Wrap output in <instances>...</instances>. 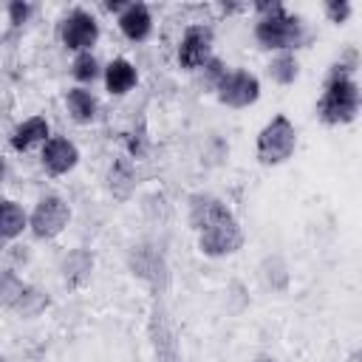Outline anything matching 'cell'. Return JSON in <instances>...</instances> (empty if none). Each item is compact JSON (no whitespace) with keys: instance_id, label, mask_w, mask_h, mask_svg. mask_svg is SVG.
Segmentation results:
<instances>
[{"instance_id":"obj_1","label":"cell","mask_w":362,"mask_h":362,"mask_svg":"<svg viewBox=\"0 0 362 362\" xmlns=\"http://www.w3.org/2000/svg\"><path fill=\"white\" fill-rule=\"evenodd\" d=\"M362 113V85L356 76L342 74L328 65L322 76V90L314 105V116L325 127H345Z\"/></svg>"},{"instance_id":"obj_2","label":"cell","mask_w":362,"mask_h":362,"mask_svg":"<svg viewBox=\"0 0 362 362\" xmlns=\"http://www.w3.org/2000/svg\"><path fill=\"white\" fill-rule=\"evenodd\" d=\"M308 25L300 14H294L288 6H280L277 11H269L263 17H255L252 23V40L260 51L269 54H297L308 42Z\"/></svg>"},{"instance_id":"obj_3","label":"cell","mask_w":362,"mask_h":362,"mask_svg":"<svg viewBox=\"0 0 362 362\" xmlns=\"http://www.w3.org/2000/svg\"><path fill=\"white\" fill-rule=\"evenodd\" d=\"M297 150V127L286 113H274L255 136V158L263 167H280L294 158Z\"/></svg>"},{"instance_id":"obj_4","label":"cell","mask_w":362,"mask_h":362,"mask_svg":"<svg viewBox=\"0 0 362 362\" xmlns=\"http://www.w3.org/2000/svg\"><path fill=\"white\" fill-rule=\"evenodd\" d=\"M124 266L127 272L144 283L153 297H164L170 291V280H173V272H170V263H167V255L156 246V243H147V240H139L127 249L124 255Z\"/></svg>"},{"instance_id":"obj_5","label":"cell","mask_w":362,"mask_h":362,"mask_svg":"<svg viewBox=\"0 0 362 362\" xmlns=\"http://www.w3.org/2000/svg\"><path fill=\"white\" fill-rule=\"evenodd\" d=\"M99 37H102L99 17L90 8H85V6L68 8L59 17V23H57V40H59V45L71 57L85 54V51H93L96 42H99Z\"/></svg>"},{"instance_id":"obj_6","label":"cell","mask_w":362,"mask_h":362,"mask_svg":"<svg viewBox=\"0 0 362 362\" xmlns=\"http://www.w3.org/2000/svg\"><path fill=\"white\" fill-rule=\"evenodd\" d=\"M74 218L71 204L59 192H45L28 209V235L34 240H57Z\"/></svg>"},{"instance_id":"obj_7","label":"cell","mask_w":362,"mask_h":362,"mask_svg":"<svg viewBox=\"0 0 362 362\" xmlns=\"http://www.w3.org/2000/svg\"><path fill=\"white\" fill-rule=\"evenodd\" d=\"M215 57V28L209 23H189L184 25L178 45H175V62L187 74H198L209 59Z\"/></svg>"},{"instance_id":"obj_8","label":"cell","mask_w":362,"mask_h":362,"mask_svg":"<svg viewBox=\"0 0 362 362\" xmlns=\"http://www.w3.org/2000/svg\"><path fill=\"white\" fill-rule=\"evenodd\" d=\"M195 240H198V252H201L204 257H209V260H223V257H232V255H238V252L243 249L246 235H243L240 221L232 215V218H226V221H218V223L201 229V232L195 235Z\"/></svg>"},{"instance_id":"obj_9","label":"cell","mask_w":362,"mask_h":362,"mask_svg":"<svg viewBox=\"0 0 362 362\" xmlns=\"http://www.w3.org/2000/svg\"><path fill=\"white\" fill-rule=\"evenodd\" d=\"M260 93H263V85H260V76L255 71H249V68H229L212 96L223 107H229V110H246V107L257 105Z\"/></svg>"},{"instance_id":"obj_10","label":"cell","mask_w":362,"mask_h":362,"mask_svg":"<svg viewBox=\"0 0 362 362\" xmlns=\"http://www.w3.org/2000/svg\"><path fill=\"white\" fill-rule=\"evenodd\" d=\"M79 158H82V153H79L76 141L62 133H54L40 150V167L48 178H62V175L74 173Z\"/></svg>"},{"instance_id":"obj_11","label":"cell","mask_w":362,"mask_h":362,"mask_svg":"<svg viewBox=\"0 0 362 362\" xmlns=\"http://www.w3.org/2000/svg\"><path fill=\"white\" fill-rule=\"evenodd\" d=\"M232 215H235L232 206H229L223 198H218V195H212V192H206V189H198V192H189V195H187V223H189V229H192L195 235H198L201 229L218 223V221L232 218Z\"/></svg>"},{"instance_id":"obj_12","label":"cell","mask_w":362,"mask_h":362,"mask_svg":"<svg viewBox=\"0 0 362 362\" xmlns=\"http://www.w3.org/2000/svg\"><path fill=\"white\" fill-rule=\"evenodd\" d=\"M116 28H119V34H122L127 42H133V45L147 42V40L153 37V31H156L153 8H150L147 3H141V0H130V3L124 6V11L116 17Z\"/></svg>"},{"instance_id":"obj_13","label":"cell","mask_w":362,"mask_h":362,"mask_svg":"<svg viewBox=\"0 0 362 362\" xmlns=\"http://www.w3.org/2000/svg\"><path fill=\"white\" fill-rule=\"evenodd\" d=\"M54 133H51V122L42 116V113H34V116H25V119H20L14 127H11V133H8V147L14 150V153H40L42 150V144L51 139Z\"/></svg>"},{"instance_id":"obj_14","label":"cell","mask_w":362,"mask_h":362,"mask_svg":"<svg viewBox=\"0 0 362 362\" xmlns=\"http://www.w3.org/2000/svg\"><path fill=\"white\" fill-rule=\"evenodd\" d=\"M150 342H153V351H156L158 362H184L175 331H173L158 297H153V308H150Z\"/></svg>"},{"instance_id":"obj_15","label":"cell","mask_w":362,"mask_h":362,"mask_svg":"<svg viewBox=\"0 0 362 362\" xmlns=\"http://www.w3.org/2000/svg\"><path fill=\"white\" fill-rule=\"evenodd\" d=\"M93 266H96V260H93L90 249H85V246L68 249L62 255V260H59V280H62V286L68 291H82L90 283V277H93Z\"/></svg>"},{"instance_id":"obj_16","label":"cell","mask_w":362,"mask_h":362,"mask_svg":"<svg viewBox=\"0 0 362 362\" xmlns=\"http://www.w3.org/2000/svg\"><path fill=\"white\" fill-rule=\"evenodd\" d=\"M62 102H65V113H68V119H71L74 124H79V127L93 124V122L99 119V113H102V102H99V96H96L90 88H82V85H71V88L65 90Z\"/></svg>"},{"instance_id":"obj_17","label":"cell","mask_w":362,"mask_h":362,"mask_svg":"<svg viewBox=\"0 0 362 362\" xmlns=\"http://www.w3.org/2000/svg\"><path fill=\"white\" fill-rule=\"evenodd\" d=\"M136 184H139V175H136L133 158L130 156H116L107 164V173H105V187L113 195V201L127 204L133 198V192H136Z\"/></svg>"},{"instance_id":"obj_18","label":"cell","mask_w":362,"mask_h":362,"mask_svg":"<svg viewBox=\"0 0 362 362\" xmlns=\"http://www.w3.org/2000/svg\"><path fill=\"white\" fill-rule=\"evenodd\" d=\"M102 85H105V93L107 96H127L130 90H136L139 85V68L127 59V57H113L105 62V76H102Z\"/></svg>"},{"instance_id":"obj_19","label":"cell","mask_w":362,"mask_h":362,"mask_svg":"<svg viewBox=\"0 0 362 362\" xmlns=\"http://www.w3.org/2000/svg\"><path fill=\"white\" fill-rule=\"evenodd\" d=\"M25 232H28V209L14 198H3V204H0V238H3V243L11 246Z\"/></svg>"},{"instance_id":"obj_20","label":"cell","mask_w":362,"mask_h":362,"mask_svg":"<svg viewBox=\"0 0 362 362\" xmlns=\"http://www.w3.org/2000/svg\"><path fill=\"white\" fill-rule=\"evenodd\" d=\"M257 280L266 291L272 294H286L288 286H291V272H288V263L283 255H266L260 263H257Z\"/></svg>"},{"instance_id":"obj_21","label":"cell","mask_w":362,"mask_h":362,"mask_svg":"<svg viewBox=\"0 0 362 362\" xmlns=\"http://www.w3.org/2000/svg\"><path fill=\"white\" fill-rule=\"evenodd\" d=\"M48 305H51V294L37 283H25L23 294L14 300V305L8 311L14 317H20V320H37Z\"/></svg>"},{"instance_id":"obj_22","label":"cell","mask_w":362,"mask_h":362,"mask_svg":"<svg viewBox=\"0 0 362 362\" xmlns=\"http://www.w3.org/2000/svg\"><path fill=\"white\" fill-rule=\"evenodd\" d=\"M68 74H71L74 85L93 88V85H96V82H102V76H105V62H102V59H99L93 51H85V54L71 57Z\"/></svg>"},{"instance_id":"obj_23","label":"cell","mask_w":362,"mask_h":362,"mask_svg":"<svg viewBox=\"0 0 362 362\" xmlns=\"http://www.w3.org/2000/svg\"><path fill=\"white\" fill-rule=\"evenodd\" d=\"M266 76L280 85V88H291L300 79V59L297 54H272L266 62Z\"/></svg>"},{"instance_id":"obj_24","label":"cell","mask_w":362,"mask_h":362,"mask_svg":"<svg viewBox=\"0 0 362 362\" xmlns=\"http://www.w3.org/2000/svg\"><path fill=\"white\" fill-rule=\"evenodd\" d=\"M25 283H28V280H23V274H20L17 269H11V266H6V269L0 272V305H3L6 311H8V308L14 305V300L23 294Z\"/></svg>"},{"instance_id":"obj_25","label":"cell","mask_w":362,"mask_h":362,"mask_svg":"<svg viewBox=\"0 0 362 362\" xmlns=\"http://www.w3.org/2000/svg\"><path fill=\"white\" fill-rule=\"evenodd\" d=\"M34 11H37V6L31 0H8L6 3V23H8V28H14V31L25 28L31 23Z\"/></svg>"},{"instance_id":"obj_26","label":"cell","mask_w":362,"mask_h":362,"mask_svg":"<svg viewBox=\"0 0 362 362\" xmlns=\"http://www.w3.org/2000/svg\"><path fill=\"white\" fill-rule=\"evenodd\" d=\"M226 71H229V65L215 54L201 71H198V82H201V88L204 90H209V93H215L218 90V85H221V79L226 76Z\"/></svg>"},{"instance_id":"obj_27","label":"cell","mask_w":362,"mask_h":362,"mask_svg":"<svg viewBox=\"0 0 362 362\" xmlns=\"http://www.w3.org/2000/svg\"><path fill=\"white\" fill-rule=\"evenodd\" d=\"M320 11L331 25H345L354 17V3L351 0H322Z\"/></svg>"},{"instance_id":"obj_28","label":"cell","mask_w":362,"mask_h":362,"mask_svg":"<svg viewBox=\"0 0 362 362\" xmlns=\"http://www.w3.org/2000/svg\"><path fill=\"white\" fill-rule=\"evenodd\" d=\"M218 8L221 14H238V11H249V3H221Z\"/></svg>"},{"instance_id":"obj_29","label":"cell","mask_w":362,"mask_h":362,"mask_svg":"<svg viewBox=\"0 0 362 362\" xmlns=\"http://www.w3.org/2000/svg\"><path fill=\"white\" fill-rule=\"evenodd\" d=\"M252 362H280L274 354H269V351H260V354H255L252 356Z\"/></svg>"},{"instance_id":"obj_30","label":"cell","mask_w":362,"mask_h":362,"mask_svg":"<svg viewBox=\"0 0 362 362\" xmlns=\"http://www.w3.org/2000/svg\"><path fill=\"white\" fill-rule=\"evenodd\" d=\"M348 362H362V345H359L356 351H351V354H348Z\"/></svg>"}]
</instances>
